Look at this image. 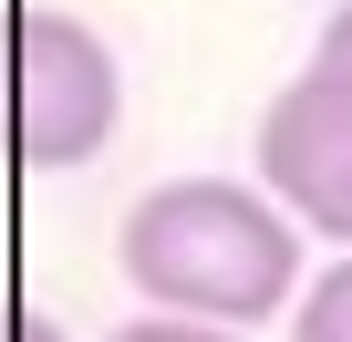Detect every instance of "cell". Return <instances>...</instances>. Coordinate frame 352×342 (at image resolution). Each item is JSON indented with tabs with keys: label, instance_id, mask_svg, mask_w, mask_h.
<instances>
[{
	"label": "cell",
	"instance_id": "4",
	"mask_svg": "<svg viewBox=\"0 0 352 342\" xmlns=\"http://www.w3.org/2000/svg\"><path fill=\"white\" fill-rule=\"evenodd\" d=\"M290 342H352V259H331V270L290 301Z\"/></svg>",
	"mask_w": 352,
	"mask_h": 342
},
{
	"label": "cell",
	"instance_id": "5",
	"mask_svg": "<svg viewBox=\"0 0 352 342\" xmlns=\"http://www.w3.org/2000/svg\"><path fill=\"white\" fill-rule=\"evenodd\" d=\"M114 342H249L239 321H197V311H166V321H124Z\"/></svg>",
	"mask_w": 352,
	"mask_h": 342
},
{
	"label": "cell",
	"instance_id": "1",
	"mask_svg": "<svg viewBox=\"0 0 352 342\" xmlns=\"http://www.w3.org/2000/svg\"><path fill=\"white\" fill-rule=\"evenodd\" d=\"M114 259L155 311H197V321H239V332L300 301V218L239 177L145 187L114 228Z\"/></svg>",
	"mask_w": 352,
	"mask_h": 342
},
{
	"label": "cell",
	"instance_id": "7",
	"mask_svg": "<svg viewBox=\"0 0 352 342\" xmlns=\"http://www.w3.org/2000/svg\"><path fill=\"white\" fill-rule=\"evenodd\" d=\"M0 342H63V332H52L32 301H0Z\"/></svg>",
	"mask_w": 352,
	"mask_h": 342
},
{
	"label": "cell",
	"instance_id": "3",
	"mask_svg": "<svg viewBox=\"0 0 352 342\" xmlns=\"http://www.w3.org/2000/svg\"><path fill=\"white\" fill-rule=\"evenodd\" d=\"M259 187L321 228V239H352V73H300L270 94L259 114Z\"/></svg>",
	"mask_w": 352,
	"mask_h": 342
},
{
	"label": "cell",
	"instance_id": "2",
	"mask_svg": "<svg viewBox=\"0 0 352 342\" xmlns=\"http://www.w3.org/2000/svg\"><path fill=\"white\" fill-rule=\"evenodd\" d=\"M124 114V73L104 52V32H83L73 11H0V156L11 166H94L114 145Z\"/></svg>",
	"mask_w": 352,
	"mask_h": 342
},
{
	"label": "cell",
	"instance_id": "6",
	"mask_svg": "<svg viewBox=\"0 0 352 342\" xmlns=\"http://www.w3.org/2000/svg\"><path fill=\"white\" fill-rule=\"evenodd\" d=\"M311 63H321V73H352V0L321 21V52H311Z\"/></svg>",
	"mask_w": 352,
	"mask_h": 342
}]
</instances>
